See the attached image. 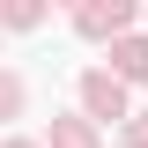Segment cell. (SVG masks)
<instances>
[{"mask_svg": "<svg viewBox=\"0 0 148 148\" xmlns=\"http://www.w3.org/2000/svg\"><path fill=\"white\" fill-rule=\"evenodd\" d=\"M82 104H89V119H126V89H119V74H82Z\"/></svg>", "mask_w": 148, "mask_h": 148, "instance_id": "1", "label": "cell"}, {"mask_svg": "<svg viewBox=\"0 0 148 148\" xmlns=\"http://www.w3.org/2000/svg\"><path fill=\"white\" fill-rule=\"evenodd\" d=\"M111 67H119V89H126V82H148V45L141 37H119V45H111Z\"/></svg>", "mask_w": 148, "mask_h": 148, "instance_id": "2", "label": "cell"}, {"mask_svg": "<svg viewBox=\"0 0 148 148\" xmlns=\"http://www.w3.org/2000/svg\"><path fill=\"white\" fill-rule=\"evenodd\" d=\"M126 22H133V8H82V30L89 37H119Z\"/></svg>", "mask_w": 148, "mask_h": 148, "instance_id": "3", "label": "cell"}, {"mask_svg": "<svg viewBox=\"0 0 148 148\" xmlns=\"http://www.w3.org/2000/svg\"><path fill=\"white\" fill-rule=\"evenodd\" d=\"M52 148H96V133L74 126V119H59V126H52Z\"/></svg>", "mask_w": 148, "mask_h": 148, "instance_id": "4", "label": "cell"}, {"mask_svg": "<svg viewBox=\"0 0 148 148\" xmlns=\"http://www.w3.org/2000/svg\"><path fill=\"white\" fill-rule=\"evenodd\" d=\"M8 111H22V82L15 74H0V119H8Z\"/></svg>", "mask_w": 148, "mask_h": 148, "instance_id": "5", "label": "cell"}, {"mask_svg": "<svg viewBox=\"0 0 148 148\" xmlns=\"http://www.w3.org/2000/svg\"><path fill=\"white\" fill-rule=\"evenodd\" d=\"M15 148H30V141H15Z\"/></svg>", "mask_w": 148, "mask_h": 148, "instance_id": "6", "label": "cell"}]
</instances>
